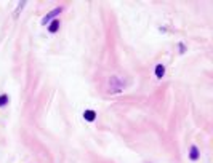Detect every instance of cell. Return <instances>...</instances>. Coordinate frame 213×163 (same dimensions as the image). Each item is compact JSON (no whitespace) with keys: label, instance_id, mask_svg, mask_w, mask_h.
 I'll return each mask as SVG.
<instances>
[{"label":"cell","instance_id":"obj_4","mask_svg":"<svg viewBox=\"0 0 213 163\" xmlns=\"http://www.w3.org/2000/svg\"><path fill=\"white\" fill-rule=\"evenodd\" d=\"M83 118H85L87 122H95L96 112L95 110H85V112H83Z\"/></svg>","mask_w":213,"mask_h":163},{"label":"cell","instance_id":"obj_7","mask_svg":"<svg viewBox=\"0 0 213 163\" xmlns=\"http://www.w3.org/2000/svg\"><path fill=\"white\" fill-rule=\"evenodd\" d=\"M178 48H180V53H181V54H183L184 51H186V46H184V43H183V42L178 45Z\"/></svg>","mask_w":213,"mask_h":163},{"label":"cell","instance_id":"obj_2","mask_svg":"<svg viewBox=\"0 0 213 163\" xmlns=\"http://www.w3.org/2000/svg\"><path fill=\"white\" fill-rule=\"evenodd\" d=\"M199 157H200V152H199L197 146H194V144H192V146L189 147V160L191 161H197Z\"/></svg>","mask_w":213,"mask_h":163},{"label":"cell","instance_id":"obj_3","mask_svg":"<svg viewBox=\"0 0 213 163\" xmlns=\"http://www.w3.org/2000/svg\"><path fill=\"white\" fill-rule=\"evenodd\" d=\"M58 29H59V19H53V21L50 23V26H48V32L54 34V32H58Z\"/></svg>","mask_w":213,"mask_h":163},{"label":"cell","instance_id":"obj_6","mask_svg":"<svg viewBox=\"0 0 213 163\" xmlns=\"http://www.w3.org/2000/svg\"><path fill=\"white\" fill-rule=\"evenodd\" d=\"M8 101H10L8 94H2V96H0V107H5V105L8 104Z\"/></svg>","mask_w":213,"mask_h":163},{"label":"cell","instance_id":"obj_5","mask_svg":"<svg viewBox=\"0 0 213 163\" xmlns=\"http://www.w3.org/2000/svg\"><path fill=\"white\" fill-rule=\"evenodd\" d=\"M163 75H165V66L163 64H157L155 66V77L157 79H162Z\"/></svg>","mask_w":213,"mask_h":163},{"label":"cell","instance_id":"obj_1","mask_svg":"<svg viewBox=\"0 0 213 163\" xmlns=\"http://www.w3.org/2000/svg\"><path fill=\"white\" fill-rule=\"evenodd\" d=\"M61 11H63V8H61V6H59V8L51 10L50 13H47V16H43V18H42V24L45 26L47 23H51L53 19H56V16H58V15H61Z\"/></svg>","mask_w":213,"mask_h":163}]
</instances>
